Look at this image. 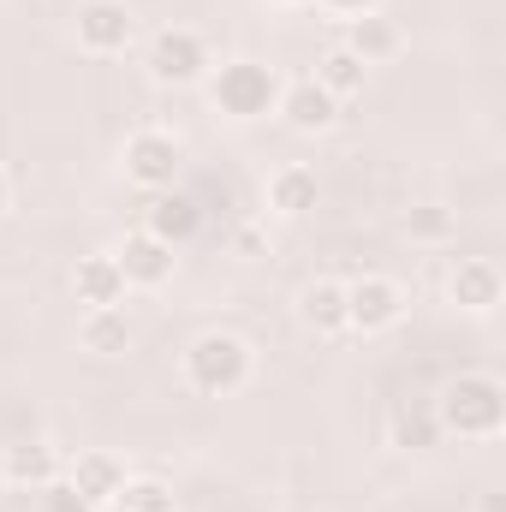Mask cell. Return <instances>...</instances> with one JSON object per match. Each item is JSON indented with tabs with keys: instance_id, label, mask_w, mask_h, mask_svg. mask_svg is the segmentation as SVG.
I'll use <instances>...</instances> for the list:
<instances>
[{
	"instance_id": "cell-1",
	"label": "cell",
	"mask_w": 506,
	"mask_h": 512,
	"mask_svg": "<svg viewBox=\"0 0 506 512\" xmlns=\"http://www.w3.org/2000/svg\"><path fill=\"white\" fill-rule=\"evenodd\" d=\"M435 423H441V435H459V441H495V435L506 429V387H501V376L471 370V376L447 382L441 387V399H435Z\"/></svg>"
},
{
	"instance_id": "cell-2",
	"label": "cell",
	"mask_w": 506,
	"mask_h": 512,
	"mask_svg": "<svg viewBox=\"0 0 506 512\" xmlns=\"http://www.w3.org/2000/svg\"><path fill=\"white\" fill-rule=\"evenodd\" d=\"M179 370H185V387H191V393L227 399V393H239V387L256 376V352H251V340H239V334H227V328H209V334H197V340L185 346Z\"/></svg>"
},
{
	"instance_id": "cell-3",
	"label": "cell",
	"mask_w": 506,
	"mask_h": 512,
	"mask_svg": "<svg viewBox=\"0 0 506 512\" xmlns=\"http://www.w3.org/2000/svg\"><path fill=\"white\" fill-rule=\"evenodd\" d=\"M203 84H209L215 114H227V120H268L280 102V78L262 60H221V66H209Z\"/></svg>"
},
{
	"instance_id": "cell-4",
	"label": "cell",
	"mask_w": 506,
	"mask_h": 512,
	"mask_svg": "<svg viewBox=\"0 0 506 512\" xmlns=\"http://www.w3.org/2000/svg\"><path fill=\"white\" fill-rule=\"evenodd\" d=\"M143 66H149V78H155L161 90H191V84H203V78H209L215 54H209L203 30H191V24H167V30H155V36H149Z\"/></svg>"
},
{
	"instance_id": "cell-5",
	"label": "cell",
	"mask_w": 506,
	"mask_h": 512,
	"mask_svg": "<svg viewBox=\"0 0 506 512\" xmlns=\"http://www.w3.org/2000/svg\"><path fill=\"white\" fill-rule=\"evenodd\" d=\"M120 167H126V179L137 191H167V185H179V173H185V143L161 126H143V131L126 137Z\"/></svg>"
},
{
	"instance_id": "cell-6",
	"label": "cell",
	"mask_w": 506,
	"mask_h": 512,
	"mask_svg": "<svg viewBox=\"0 0 506 512\" xmlns=\"http://www.w3.org/2000/svg\"><path fill=\"white\" fill-rule=\"evenodd\" d=\"M405 316V286L387 274L346 280V334H387Z\"/></svg>"
},
{
	"instance_id": "cell-7",
	"label": "cell",
	"mask_w": 506,
	"mask_h": 512,
	"mask_svg": "<svg viewBox=\"0 0 506 512\" xmlns=\"http://www.w3.org/2000/svg\"><path fill=\"white\" fill-rule=\"evenodd\" d=\"M143 233H155L161 245H191L203 233V203L185 191V185H167V191H149L143 203Z\"/></svg>"
},
{
	"instance_id": "cell-8",
	"label": "cell",
	"mask_w": 506,
	"mask_h": 512,
	"mask_svg": "<svg viewBox=\"0 0 506 512\" xmlns=\"http://www.w3.org/2000/svg\"><path fill=\"white\" fill-rule=\"evenodd\" d=\"M131 36H137V18H131L126 0H84L78 6V48L108 60V54H126Z\"/></svg>"
},
{
	"instance_id": "cell-9",
	"label": "cell",
	"mask_w": 506,
	"mask_h": 512,
	"mask_svg": "<svg viewBox=\"0 0 506 512\" xmlns=\"http://www.w3.org/2000/svg\"><path fill=\"white\" fill-rule=\"evenodd\" d=\"M274 114H280V126L298 131V137H322V131L340 126V102H334L316 78H292V84H280Z\"/></svg>"
},
{
	"instance_id": "cell-10",
	"label": "cell",
	"mask_w": 506,
	"mask_h": 512,
	"mask_svg": "<svg viewBox=\"0 0 506 512\" xmlns=\"http://www.w3.org/2000/svg\"><path fill=\"white\" fill-rule=\"evenodd\" d=\"M66 471V459H60V447L54 441H12L6 453H0V483L6 489H48L54 477Z\"/></svg>"
},
{
	"instance_id": "cell-11",
	"label": "cell",
	"mask_w": 506,
	"mask_h": 512,
	"mask_svg": "<svg viewBox=\"0 0 506 512\" xmlns=\"http://www.w3.org/2000/svg\"><path fill=\"white\" fill-rule=\"evenodd\" d=\"M114 262H120V274H126V286H143V292H155V286H167L173 280V245H161L155 233H126V245L114 251Z\"/></svg>"
},
{
	"instance_id": "cell-12",
	"label": "cell",
	"mask_w": 506,
	"mask_h": 512,
	"mask_svg": "<svg viewBox=\"0 0 506 512\" xmlns=\"http://www.w3.org/2000/svg\"><path fill=\"white\" fill-rule=\"evenodd\" d=\"M447 298H453L465 316H489V310L501 304V268L483 262V256L453 262V274H447Z\"/></svg>"
},
{
	"instance_id": "cell-13",
	"label": "cell",
	"mask_w": 506,
	"mask_h": 512,
	"mask_svg": "<svg viewBox=\"0 0 506 512\" xmlns=\"http://www.w3.org/2000/svg\"><path fill=\"white\" fill-rule=\"evenodd\" d=\"M298 322H304L310 334H322V340L346 334V280H334V274L304 280V292H298Z\"/></svg>"
},
{
	"instance_id": "cell-14",
	"label": "cell",
	"mask_w": 506,
	"mask_h": 512,
	"mask_svg": "<svg viewBox=\"0 0 506 512\" xmlns=\"http://www.w3.org/2000/svg\"><path fill=\"white\" fill-rule=\"evenodd\" d=\"M72 292H78V304H90V310H108V304H126V274H120V262L114 251H96V256H78V268H72Z\"/></svg>"
},
{
	"instance_id": "cell-15",
	"label": "cell",
	"mask_w": 506,
	"mask_h": 512,
	"mask_svg": "<svg viewBox=\"0 0 506 512\" xmlns=\"http://www.w3.org/2000/svg\"><path fill=\"white\" fill-rule=\"evenodd\" d=\"M60 477H66V483H72V489H78L90 507L102 512L114 495H120V483H126V465H120L114 453H78V459L60 471Z\"/></svg>"
},
{
	"instance_id": "cell-16",
	"label": "cell",
	"mask_w": 506,
	"mask_h": 512,
	"mask_svg": "<svg viewBox=\"0 0 506 512\" xmlns=\"http://www.w3.org/2000/svg\"><path fill=\"white\" fill-rule=\"evenodd\" d=\"M316 197H322V179H316V167H274L268 173V209L274 215H286V221H298V215H310L316 209Z\"/></svg>"
},
{
	"instance_id": "cell-17",
	"label": "cell",
	"mask_w": 506,
	"mask_h": 512,
	"mask_svg": "<svg viewBox=\"0 0 506 512\" xmlns=\"http://www.w3.org/2000/svg\"><path fill=\"white\" fill-rule=\"evenodd\" d=\"M131 340H137V328H131V316L120 310V304H108V310H84V322H78V346L96 352V358H126Z\"/></svg>"
},
{
	"instance_id": "cell-18",
	"label": "cell",
	"mask_w": 506,
	"mask_h": 512,
	"mask_svg": "<svg viewBox=\"0 0 506 512\" xmlns=\"http://www.w3.org/2000/svg\"><path fill=\"white\" fill-rule=\"evenodd\" d=\"M340 48H352L364 66H381V60H393V54L405 48V30H399L387 12H364V18L346 24V42H340Z\"/></svg>"
},
{
	"instance_id": "cell-19",
	"label": "cell",
	"mask_w": 506,
	"mask_h": 512,
	"mask_svg": "<svg viewBox=\"0 0 506 512\" xmlns=\"http://www.w3.org/2000/svg\"><path fill=\"white\" fill-rule=\"evenodd\" d=\"M316 84H322L334 102H352V96H364V84H370V66H364L352 48H328V54L316 60Z\"/></svg>"
},
{
	"instance_id": "cell-20",
	"label": "cell",
	"mask_w": 506,
	"mask_h": 512,
	"mask_svg": "<svg viewBox=\"0 0 506 512\" xmlns=\"http://www.w3.org/2000/svg\"><path fill=\"white\" fill-rule=\"evenodd\" d=\"M102 512H179V495H173L161 477H126L120 495H114Z\"/></svg>"
},
{
	"instance_id": "cell-21",
	"label": "cell",
	"mask_w": 506,
	"mask_h": 512,
	"mask_svg": "<svg viewBox=\"0 0 506 512\" xmlns=\"http://www.w3.org/2000/svg\"><path fill=\"white\" fill-rule=\"evenodd\" d=\"M453 209H441V203H417V209H405V239L411 245H447L453 239Z\"/></svg>"
},
{
	"instance_id": "cell-22",
	"label": "cell",
	"mask_w": 506,
	"mask_h": 512,
	"mask_svg": "<svg viewBox=\"0 0 506 512\" xmlns=\"http://www.w3.org/2000/svg\"><path fill=\"white\" fill-rule=\"evenodd\" d=\"M36 495H42V512H96L78 489H72V483H66V477H54V483H48V489H36Z\"/></svg>"
},
{
	"instance_id": "cell-23",
	"label": "cell",
	"mask_w": 506,
	"mask_h": 512,
	"mask_svg": "<svg viewBox=\"0 0 506 512\" xmlns=\"http://www.w3.org/2000/svg\"><path fill=\"white\" fill-rule=\"evenodd\" d=\"M435 435H441V423H435V417H429V423H411V417H399V423H393V441H399V447H411V441L423 447V441H435Z\"/></svg>"
},
{
	"instance_id": "cell-24",
	"label": "cell",
	"mask_w": 506,
	"mask_h": 512,
	"mask_svg": "<svg viewBox=\"0 0 506 512\" xmlns=\"http://www.w3.org/2000/svg\"><path fill=\"white\" fill-rule=\"evenodd\" d=\"M316 6H322V12H334V18H346V24H352V18H364V12H381V0H316Z\"/></svg>"
},
{
	"instance_id": "cell-25",
	"label": "cell",
	"mask_w": 506,
	"mask_h": 512,
	"mask_svg": "<svg viewBox=\"0 0 506 512\" xmlns=\"http://www.w3.org/2000/svg\"><path fill=\"white\" fill-rule=\"evenodd\" d=\"M233 251L245 256V262H256V256H262V233H256V227H239V239H233Z\"/></svg>"
},
{
	"instance_id": "cell-26",
	"label": "cell",
	"mask_w": 506,
	"mask_h": 512,
	"mask_svg": "<svg viewBox=\"0 0 506 512\" xmlns=\"http://www.w3.org/2000/svg\"><path fill=\"white\" fill-rule=\"evenodd\" d=\"M12 209V185H6V173H0V215Z\"/></svg>"
},
{
	"instance_id": "cell-27",
	"label": "cell",
	"mask_w": 506,
	"mask_h": 512,
	"mask_svg": "<svg viewBox=\"0 0 506 512\" xmlns=\"http://www.w3.org/2000/svg\"><path fill=\"white\" fill-rule=\"evenodd\" d=\"M280 6H304V0H280Z\"/></svg>"
}]
</instances>
